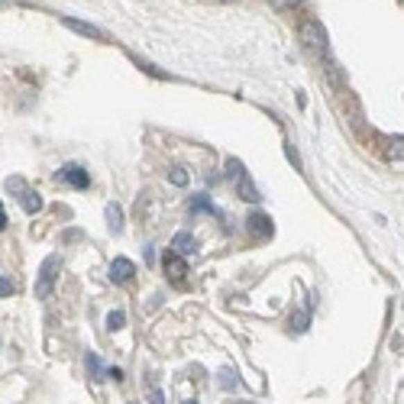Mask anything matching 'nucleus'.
<instances>
[{
	"label": "nucleus",
	"mask_w": 404,
	"mask_h": 404,
	"mask_svg": "<svg viewBox=\"0 0 404 404\" xmlns=\"http://www.w3.org/2000/svg\"><path fill=\"white\" fill-rule=\"evenodd\" d=\"M58 272H62V255H58V253L46 255V259H42V265H39V278H36V298H39V301H46L49 294H52Z\"/></svg>",
	"instance_id": "f257e3e1"
},
{
	"label": "nucleus",
	"mask_w": 404,
	"mask_h": 404,
	"mask_svg": "<svg viewBox=\"0 0 404 404\" xmlns=\"http://www.w3.org/2000/svg\"><path fill=\"white\" fill-rule=\"evenodd\" d=\"M301 42L310 52H327V29L317 19H308V23H301Z\"/></svg>",
	"instance_id": "f03ea898"
},
{
	"label": "nucleus",
	"mask_w": 404,
	"mask_h": 404,
	"mask_svg": "<svg viewBox=\"0 0 404 404\" xmlns=\"http://www.w3.org/2000/svg\"><path fill=\"white\" fill-rule=\"evenodd\" d=\"M162 269H165V275H169V282H171V285H185V278H188V262H185L181 255H175V253L165 255Z\"/></svg>",
	"instance_id": "7ed1b4c3"
},
{
	"label": "nucleus",
	"mask_w": 404,
	"mask_h": 404,
	"mask_svg": "<svg viewBox=\"0 0 404 404\" xmlns=\"http://www.w3.org/2000/svg\"><path fill=\"white\" fill-rule=\"evenodd\" d=\"M58 181H68L71 188H91V175L81 165H65V169L58 171Z\"/></svg>",
	"instance_id": "20e7f679"
},
{
	"label": "nucleus",
	"mask_w": 404,
	"mask_h": 404,
	"mask_svg": "<svg viewBox=\"0 0 404 404\" xmlns=\"http://www.w3.org/2000/svg\"><path fill=\"white\" fill-rule=\"evenodd\" d=\"M62 26H68V29H71V33H78V36H85V39H97V42H101V39H103V29H97L94 23H85V19L62 17Z\"/></svg>",
	"instance_id": "39448f33"
},
{
	"label": "nucleus",
	"mask_w": 404,
	"mask_h": 404,
	"mask_svg": "<svg viewBox=\"0 0 404 404\" xmlns=\"http://www.w3.org/2000/svg\"><path fill=\"white\" fill-rule=\"evenodd\" d=\"M133 275H136V265L130 262V259H113V265H110V282L113 285H130L133 282Z\"/></svg>",
	"instance_id": "423d86ee"
},
{
	"label": "nucleus",
	"mask_w": 404,
	"mask_h": 404,
	"mask_svg": "<svg viewBox=\"0 0 404 404\" xmlns=\"http://www.w3.org/2000/svg\"><path fill=\"white\" fill-rule=\"evenodd\" d=\"M171 253L181 255V259H188V255L198 253V239L191 233H175V239H171Z\"/></svg>",
	"instance_id": "0eeeda50"
},
{
	"label": "nucleus",
	"mask_w": 404,
	"mask_h": 404,
	"mask_svg": "<svg viewBox=\"0 0 404 404\" xmlns=\"http://www.w3.org/2000/svg\"><path fill=\"white\" fill-rule=\"evenodd\" d=\"M236 191H239V198L243 201H262V194H259V188H255V181L249 178V171H243L239 178H236Z\"/></svg>",
	"instance_id": "6e6552de"
},
{
	"label": "nucleus",
	"mask_w": 404,
	"mask_h": 404,
	"mask_svg": "<svg viewBox=\"0 0 404 404\" xmlns=\"http://www.w3.org/2000/svg\"><path fill=\"white\" fill-rule=\"evenodd\" d=\"M246 224H249V230H253L255 236H272V220L265 214H253Z\"/></svg>",
	"instance_id": "1a4fd4ad"
},
{
	"label": "nucleus",
	"mask_w": 404,
	"mask_h": 404,
	"mask_svg": "<svg viewBox=\"0 0 404 404\" xmlns=\"http://www.w3.org/2000/svg\"><path fill=\"white\" fill-rule=\"evenodd\" d=\"M103 217H107V226H110L113 233H123V207L120 204H107Z\"/></svg>",
	"instance_id": "9d476101"
},
{
	"label": "nucleus",
	"mask_w": 404,
	"mask_h": 404,
	"mask_svg": "<svg viewBox=\"0 0 404 404\" xmlns=\"http://www.w3.org/2000/svg\"><path fill=\"white\" fill-rule=\"evenodd\" d=\"M191 214H210V217H220V210H217V207L210 204V198H207V194H198V198L191 201Z\"/></svg>",
	"instance_id": "9b49d317"
},
{
	"label": "nucleus",
	"mask_w": 404,
	"mask_h": 404,
	"mask_svg": "<svg viewBox=\"0 0 404 404\" xmlns=\"http://www.w3.org/2000/svg\"><path fill=\"white\" fill-rule=\"evenodd\" d=\"M19 204H23L26 214H39V210H42V194H39V191H26V194L19 198Z\"/></svg>",
	"instance_id": "f8f14e48"
},
{
	"label": "nucleus",
	"mask_w": 404,
	"mask_h": 404,
	"mask_svg": "<svg viewBox=\"0 0 404 404\" xmlns=\"http://www.w3.org/2000/svg\"><path fill=\"white\" fill-rule=\"evenodd\" d=\"M169 181L175 185V188H185V185L191 181L188 169H181V165H171V169H169Z\"/></svg>",
	"instance_id": "ddd939ff"
},
{
	"label": "nucleus",
	"mask_w": 404,
	"mask_h": 404,
	"mask_svg": "<svg viewBox=\"0 0 404 404\" xmlns=\"http://www.w3.org/2000/svg\"><path fill=\"white\" fill-rule=\"evenodd\" d=\"M146 398H149V404H165V395H162V388L152 382V378H146Z\"/></svg>",
	"instance_id": "4468645a"
},
{
	"label": "nucleus",
	"mask_w": 404,
	"mask_h": 404,
	"mask_svg": "<svg viewBox=\"0 0 404 404\" xmlns=\"http://www.w3.org/2000/svg\"><path fill=\"white\" fill-rule=\"evenodd\" d=\"M220 388H226V392H233L236 388V369H220Z\"/></svg>",
	"instance_id": "2eb2a0df"
},
{
	"label": "nucleus",
	"mask_w": 404,
	"mask_h": 404,
	"mask_svg": "<svg viewBox=\"0 0 404 404\" xmlns=\"http://www.w3.org/2000/svg\"><path fill=\"white\" fill-rule=\"evenodd\" d=\"M123 323H126V314H123V310H110V314H107V330H123Z\"/></svg>",
	"instance_id": "dca6fc26"
},
{
	"label": "nucleus",
	"mask_w": 404,
	"mask_h": 404,
	"mask_svg": "<svg viewBox=\"0 0 404 404\" xmlns=\"http://www.w3.org/2000/svg\"><path fill=\"white\" fill-rule=\"evenodd\" d=\"M401 146H404L401 136H395V140L388 142V159H392V162H401L404 159V149H401Z\"/></svg>",
	"instance_id": "f3484780"
},
{
	"label": "nucleus",
	"mask_w": 404,
	"mask_h": 404,
	"mask_svg": "<svg viewBox=\"0 0 404 404\" xmlns=\"http://www.w3.org/2000/svg\"><path fill=\"white\" fill-rule=\"evenodd\" d=\"M87 369H91V376H94V382H101V378H103V372H107V369L101 366V359H97L94 353H87Z\"/></svg>",
	"instance_id": "a211bd4d"
},
{
	"label": "nucleus",
	"mask_w": 404,
	"mask_h": 404,
	"mask_svg": "<svg viewBox=\"0 0 404 404\" xmlns=\"http://www.w3.org/2000/svg\"><path fill=\"white\" fill-rule=\"evenodd\" d=\"M7 191H10V194H17V198H23V194H26V181H23V178H7Z\"/></svg>",
	"instance_id": "6ab92c4d"
},
{
	"label": "nucleus",
	"mask_w": 404,
	"mask_h": 404,
	"mask_svg": "<svg viewBox=\"0 0 404 404\" xmlns=\"http://www.w3.org/2000/svg\"><path fill=\"white\" fill-rule=\"evenodd\" d=\"M308 320H310V304H308V310H301V314L292 317V330H308Z\"/></svg>",
	"instance_id": "aec40b11"
},
{
	"label": "nucleus",
	"mask_w": 404,
	"mask_h": 404,
	"mask_svg": "<svg viewBox=\"0 0 404 404\" xmlns=\"http://www.w3.org/2000/svg\"><path fill=\"white\" fill-rule=\"evenodd\" d=\"M13 292H17V285L10 282V278H3V275H0V298H10Z\"/></svg>",
	"instance_id": "412c9836"
},
{
	"label": "nucleus",
	"mask_w": 404,
	"mask_h": 404,
	"mask_svg": "<svg viewBox=\"0 0 404 404\" xmlns=\"http://www.w3.org/2000/svg\"><path fill=\"white\" fill-rule=\"evenodd\" d=\"M285 155L292 159V165H294V169L301 171V159H298V152H294V146H292V142H285Z\"/></svg>",
	"instance_id": "4be33fe9"
},
{
	"label": "nucleus",
	"mask_w": 404,
	"mask_h": 404,
	"mask_svg": "<svg viewBox=\"0 0 404 404\" xmlns=\"http://www.w3.org/2000/svg\"><path fill=\"white\" fill-rule=\"evenodd\" d=\"M226 169H230V175H236V178H239V175H243V162H239V159H230V162H226Z\"/></svg>",
	"instance_id": "5701e85b"
},
{
	"label": "nucleus",
	"mask_w": 404,
	"mask_h": 404,
	"mask_svg": "<svg viewBox=\"0 0 404 404\" xmlns=\"http://www.w3.org/2000/svg\"><path fill=\"white\" fill-rule=\"evenodd\" d=\"M275 10H292V7H298V0H269Z\"/></svg>",
	"instance_id": "b1692460"
},
{
	"label": "nucleus",
	"mask_w": 404,
	"mask_h": 404,
	"mask_svg": "<svg viewBox=\"0 0 404 404\" xmlns=\"http://www.w3.org/2000/svg\"><path fill=\"white\" fill-rule=\"evenodd\" d=\"M7 226V214H3V204H0V230Z\"/></svg>",
	"instance_id": "393cba45"
},
{
	"label": "nucleus",
	"mask_w": 404,
	"mask_h": 404,
	"mask_svg": "<svg viewBox=\"0 0 404 404\" xmlns=\"http://www.w3.org/2000/svg\"><path fill=\"white\" fill-rule=\"evenodd\" d=\"M185 404H198V401H185Z\"/></svg>",
	"instance_id": "a878e982"
}]
</instances>
